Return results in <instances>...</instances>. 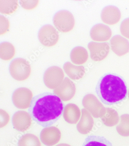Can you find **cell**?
<instances>
[{
	"label": "cell",
	"instance_id": "obj_1",
	"mask_svg": "<svg viewBox=\"0 0 129 146\" xmlns=\"http://www.w3.org/2000/svg\"><path fill=\"white\" fill-rule=\"evenodd\" d=\"M63 107V103L58 96L45 92L34 97L28 112L38 125L42 127H48L60 119Z\"/></svg>",
	"mask_w": 129,
	"mask_h": 146
},
{
	"label": "cell",
	"instance_id": "obj_2",
	"mask_svg": "<svg viewBox=\"0 0 129 146\" xmlns=\"http://www.w3.org/2000/svg\"><path fill=\"white\" fill-rule=\"evenodd\" d=\"M96 92L103 104L109 106L121 103L126 99L128 93L124 80L113 74H105L100 79Z\"/></svg>",
	"mask_w": 129,
	"mask_h": 146
},
{
	"label": "cell",
	"instance_id": "obj_3",
	"mask_svg": "<svg viewBox=\"0 0 129 146\" xmlns=\"http://www.w3.org/2000/svg\"><path fill=\"white\" fill-rule=\"evenodd\" d=\"M9 71L15 80L23 81L28 79L30 76L31 68L28 61L23 58H18L10 63Z\"/></svg>",
	"mask_w": 129,
	"mask_h": 146
},
{
	"label": "cell",
	"instance_id": "obj_4",
	"mask_svg": "<svg viewBox=\"0 0 129 146\" xmlns=\"http://www.w3.org/2000/svg\"><path fill=\"white\" fill-rule=\"evenodd\" d=\"M53 22L58 30L64 33L71 31L75 25L73 16L70 12L66 10L57 12L54 16Z\"/></svg>",
	"mask_w": 129,
	"mask_h": 146
},
{
	"label": "cell",
	"instance_id": "obj_5",
	"mask_svg": "<svg viewBox=\"0 0 129 146\" xmlns=\"http://www.w3.org/2000/svg\"><path fill=\"white\" fill-rule=\"evenodd\" d=\"M64 74L61 68L52 66L45 71L44 76V83L45 86L51 89H55L63 82Z\"/></svg>",
	"mask_w": 129,
	"mask_h": 146
},
{
	"label": "cell",
	"instance_id": "obj_6",
	"mask_svg": "<svg viewBox=\"0 0 129 146\" xmlns=\"http://www.w3.org/2000/svg\"><path fill=\"white\" fill-rule=\"evenodd\" d=\"M33 95L28 88L22 87L18 88L12 96L13 104L18 108L26 109L30 106Z\"/></svg>",
	"mask_w": 129,
	"mask_h": 146
},
{
	"label": "cell",
	"instance_id": "obj_7",
	"mask_svg": "<svg viewBox=\"0 0 129 146\" xmlns=\"http://www.w3.org/2000/svg\"><path fill=\"white\" fill-rule=\"evenodd\" d=\"M40 42L44 46L51 47L55 45L59 40L58 32L53 26L47 25L41 28L38 35Z\"/></svg>",
	"mask_w": 129,
	"mask_h": 146
},
{
	"label": "cell",
	"instance_id": "obj_8",
	"mask_svg": "<svg viewBox=\"0 0 129 146\" xmlns=\"http://www.w3.org/2000/svg\"><path fill=\"white\" fill-rule=\"evenodd\" d=\"M54 92L62 101H69L75 94V85L68 78H65L60 86L54 90Z\"/></svg>",
	"mask_w": 129,
	"mask_h": 146
},
{
	"label": "cell",
	"instance_id": "obj_9",
	"mask_svg": "<svg viewBox=\"0 0 129 146\" xmlns=\"http://www.w3.org/2000/svg\"><path fill=\"white\" fill-rule=\"evenodd\" d=\"M90 57L94 61H100L105 59L110 51L109 46L106 42H90L88 44Z\"/></svg>",
	"mask_w": 129,
	"mask_h": 146
},
{
	"label": "cell",
	"instance_id": "obj_10",
	"mask_svg": "<svg viewBox=\"0 0 129 146\" xmlns=\"http://www.w3.org/2000/svg\"><path fill=\"white\" fill-rule=\"evenodd\" d=\"M61 132L56 127H45L41 131L40 138L42 143L47 146H52L58 143L61 138Z\"/></svg>",
	"mask_w": 129,
	"mask_h": 146
},
{
	"label": "cell",
	"instance_id": "obj_11",
	"mask_svg": "<svg viewBox=\"0 0 129 146\" xmlns=\"http://www.w3.org/2000/svg\"><path fill=\"white\" fill-rule=\"evenodd\" d=\"M12 123L15 129L23 132L29 128L32 123V120L30 115L27 112L19 111L13 115Z\"/></svg>",
	"mask_w": 129,
	"mask_h": 146
},
{
	"label": "cell",
	"instance_id": "obj_12",
	"mask_svg": "<svg viewBox=\"0 0 129 146\" xmlns=\"http://www.w3.org/2000/svg\"><path fill=\"white\" fill-rule=\"evenodd\" d=\"M90 35L93 40L99 42H104L110 39L112 31L111 29L107 25L98 24L92 28Z\"/></svg>",
	"mask_w": 129,
	"mask_h": 146
},
{
	"label": "cell",
	"instance_id": "obj_13",
	"mask_svg": "<svg viewBox=\"0 0 129 146\" xmlns=\"http://www.w3.org/2000/svg\"><path fill=\"white\" fill-rule=\"evenodd\" d=\"M101 17L104 23L108 25H115L119 22L121 17L120 10L114 6L104 7L101 11Z\"/></svg>",
	"mask_w": 129,
	"mask_h": 146
},
{
	"label": "cell",
	"instance_id": "obj_14",
	"mask_svg": "<svg viewBox=\"0 0 129 146\" xmlns=\"http://www.w3.org/2000/svg\"><path fill=\"white\" fill-rule=\"evenodd\" d=\"M111 45L112 50L118 56H123L129 52V41L119 35H116L112 38Z\"/></svg>",
	"mask_w": 129,
	"mask_h": 146
},
{
	"label": "cell",
	"instance_id": "obj_15",
	"mask_svg": "<svg viewBox=\"0 0 129 146\" xmlns=\"http://www.w3.org/2000/svg\"><path fill=\"white\" fill-rule=\"evenodd\" d=\"M80 115V109L75 104L70 103L64 108L63 117L67 123L75 124L79 120Z\"/></svg>",
	"mask_w": 129,
	"mask_h": 146
},
{
	"label": "cell",
	"instance_id": "obj_16",
	"mask_svg": "<svg viewBox=\"0 0 129 146\" xmlns=\"http://www.w3.org/2000/svg\"><path fill=\"white\" fill-rule=\"evenodd\" d=\"M64 70L71 79L76 80L83 78L85 74V70L83 66H76L70 62H67L63 66Z\"/></svg>",
	"mask_w": 129,
	"mask_h": 146
},
{
	"label": "cell",
	"instance_id": "obj_17",
	"mask_svg": "<svg viewBox=\"0 0 129 146\" xmlns=\"http://www.w3.org/2000/svg\"><path fill=\"white\" fill-rule=\"evenodd\" d=\"M70 58L71 61L75 64H83L88 59V53L84 48L81 46L77 47L72 50Z\"/></svg>",
	"mask_w": 129,
	"mask_h": 146
},
{
	"label": "cell",
	"instance_id": "obj_18",
	"mask_svg": "<svg viewBox=\"0 0 129 146\" xmlns=\"http://www.w3.org/2000/svg\"><path fill=\"white\" fill-rule=\"evenodd\" d=\"M82 146H113V145L103 136L92 135L86 138Z\"/></svg>",
	"mask_w": 129,
	"mask_h": 146
},
{
	"label": "cell",
	"instance_id": "obj_19",
	"mask_svg": "<svg viewBox=\"0 0 129 146\" xmlns=\"http://www.w3.org/2000/svg\"><path fill=\"white\" fill-rule=\"evenodd\" d=\"M14 47L8 42H3L0 45V57L4 60H10L14 56Z\"/></svg>",
	"mask_w": 129,
	"mask_h": 146
},
{
	"label": "cell",
	"instance_id": "obj_20",
	"mask_svg": "<svg viewBox=\"0 0 129 146\" xmlns=\"http://www.w3.org/2000/svg\"><path fill=\"white\" fill-rule=\"evenodd\" d=\"M18 1L17 0H1L0 11L1 13L6 15L13 13L17 9Z\"/></svg>",
	"mask_w": 129,
	"mask_h": 146
},
{
	"label": "cell",
	"instance_id": "obj_21",
	"mask_svg": "<svg viewBox=\"0 0 129 146\" xmlns=\"http://www.w3.org/2000/svg\"><path fill=\"white\" fill-rule=\"evenodd\" d=\"M18 146H41V142L36 136L26 134L22 136L18 143Z\"/></svg>",
	"mask_w": 129,
	"mask_h": 146
},
{
	"label": "cell",
	"instance_id": "obj_22",
	"mask_svg": "<svg viewBox=\"0 0 129 146\" xmlns=\"http://www.w3.org/2000/svg\"><path fill=\"white\" fill-rule=\"evenodd\" d=\"M39 3L38 0H21L20 1V4L22 7L26 10H32L35 9Z\"/></svg>",
	"mask_w": 129,
	"mask_h": 146
},
{
	"label": "cell",
	"instance_id": "obj_23",
	"mask_svg": "<svg viewBox=\"0 0 129 146\" xmlns=\"http://www.w3.org/2000/svg\"><path fill=\"white\" fill-rule=\"evenodd\" d=\"M120 31L122 36L129 39V18L125 19L121 23Z\"/></svg>",
	"mask_w": 129,
	"mask_h": 146
},
{
	"label": "cell",
	"instance_id": "obj_24",
	"mask_svg": "<svg viewBox=\"0 0 129 146\" xmlns=\"http://www.w3.org/2000/svg\"><path fill=\"white\" fill-rule=\"evenodd\" d=\"M1 35H4L8 31L9 23L8 19L3 16H1Z\"/></svg>",
	"mask_w": 129,
	"mask_h": 146
},
{
	"label": "cell",
	"instance_id": "obj_25",
	"mask_svg": "<svg viewBox=\"0 0 129 146\" xmlns=\"http://www.w3.org/2000/svg\"><path fill=\"white\" fill-rule=\"evenodd\" d=\"M9 120V114L6 111L1 110V127L2 128L6 126L8 123Z\"/></svg>",
	"mask_w": 129,
	"mask_h": 146
},
{
	"label": "cell",
	"instance_id": "obj_26",
	"mask_svg": "<svg viewBox=\"0 0 129 146\" xmlns=\"http://www.w3.org/2000/svg\"><path fill=\"white\" fill-rule=\"evenodd\" d=\"M55 146H71V145H70L67 144H65V143H61V144H58V145H56Z\"/></svg>",
	"mask_w": 129,
	"mask_h": 146
}]
</instances>
